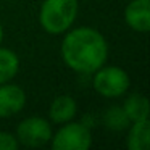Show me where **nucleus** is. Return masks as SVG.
I'll return each mask as SVG.
<instances>
[{
	"label": "nucleus",
	"instance_id": "f257e3e1",
	"mask_svg": "<svg viewBox=\"0 0 150 150\" xmlns=\"http://www.w3.org/2000/svg\"><path fill=\"white\" fill-rule=\"evenodd\" d=\"M62 58L69 69L92 74L108 58V44L100 31L89 26L69 28L62 42Z\"/></svg>",
	"mask_w": 150,
	"mask_h": 150
},
{
	"label": "nucleus",
	"instance_id": "f03ea898",
	"mask_svg": "<svg viewBox=\"0 0 150 150\" xmlns=\"http://www.w3.org/2000/svg\"><path fill=\"white\" fill-rule=\"evenodd\" d=\"M78 0H44L39 11V23L49 34L58 36L73 26L78 16Z\"/></svg>",
	"mask_w": 150,
	"mask_h": 150
},
{
	"label": "nucleus",
	"instance_id": "7ed1b4c3",
	"mask_svg": "<svg viewBox=\"0 0 150 150\" xmlns=\"http://www.w3.org/2000/svg\"><path fill=\"white\" fill-rule=\"evenodd\" d=\"M92 87L105 98H116L127 92L131 86L129 74L120 66H100L92 73Z\"/></svg>",
	"mask_w": 150,
	"mask_h": 150
},
{
	"label": "nucleus",
	"instance_id": "20e7f679",
	"mask_svg": "<svg viewBox=\"0 0 150 150\" xmlns=\"http://www.w3.org/2000/svg\"><path fill=\"white\" fill-rule=\"evenodd\" d=\"M50 145L53 150H87L92 145L91 127L71 120L62 124V127L52 134Z\"/></svg>",
	"mask_w": 150,
	"mask_h": 150
},
{
	"label": "nucleus",
	"instance_id": "39448f33",
	"mask_svg": "<svg viewBox=\"0 0 150 150\" xmlns=\"http://www.w3.org/2000/svg\"><path fill=\"white\" fill-rule=\"evenodd\" d=\"M15 137L21 145L29 147V149H39L50 142L52 126L45 118L29 116L18 124Z\"/></svg>",
	"mask_w": 150,
	"mask_h": 150
},
{
	"label": "nucleus",
	"instance_id": "423d86ee",
	"mask_svg": "<svg viewBox=\"0 0 150 150\" xmlns=\"http://www.w3.org/2000/svg\"><path fill=\"white\" fill-rule=\"evenodd\" d=\"M26 105V94L16 84H0V118L18 115Z\"/></svg>",
	"mask_w": 150,
	"mask_h": 150
},
{
	"label": "nucleus",
	"instance_id": "0eeeda50",
	"mask_svg": "<svg viewBox=\"0 0 150 150\" xmlns=\"http://www.w3.org/2000/svg\"><path fill=\"white\" fill-rule=\"evenodd\" d=\"M124 21L136 33L150 29V0H131L124 8Z\"/></svg>",
	"mask_w": 150,
	"mask_h": 150
},
{
	"label": "nucleus",
	"instance_id": "6e6552de",
	"mask_svg": "<svg viewBox=\"0 0 150 150\" xmlns=\"http://www.w3.org/2000/svg\"><path fill=\"white\" fill-rule=\"evenodd\" d=\"M78 113V103L71 95H58L52 100L49 108V118L55 124H65L71 121Z\"/></svg>",
	"mask_w": 150,
	"mask_h": 150
},
{
	"label": "nucleus",
	"instance_id": "1a4fd4ad",
	"mask_svg": "<svg viewBox=\"0 0 150 150\" xmlns=\"http://www.w3.org/2000/svg\"><path fill=\"white\" fill-rule=\"evenodd\" d=\"M126 145L129 150H149L150 145V121L149 118L129 124Z\"/></svg>",
	"mask_w": 150,
	"mask_h": 150
},
{
	"label": "nucleus",
	"instance_id": "9d476101",
	"mask_svg": "<svg viewBox=\"0 0 150 150\" xmlns=\"http://www.w3.org/2000/svg\"><path fill=\"white\" fill-rule=\"evenodd\" d=\"M123 110L131 123L149 118V100L142 94H131L124 100Z\"/></svg>",
	"mask_w": 150,
	"mask_h": 150
},
{
	"label": "nucleus",
	"instance_id": "9b49d317",
	"mask_svg": "<svg viewBox=\"0 0 150 150\" xmlns=\"http://www.w3.org/2000/svg\"><path fill=\"white\" fill-rule=\"evenodd\" d=\"M20 71V58L10 49L0 47V84L10 82Z\"/></svg>",
	"mask_w": 150,
	"mask_h": 150
},
{
	"label": "nucleus",
	"instance_id": "f8f14e48",
	"mask_svg": "<svg viewBox=\"0 0 150 150\" xmlns=\"http://www.w3.org/2000/svg\"><path fill=\"white\" fill-rule=\"evenodd\" d=\"M103 123L111 131H123L129 127L131 121L126 116L123 107H110L103 115Z\"/></svg>",
	"mask_w": 150,
	"mask_h": 150
},
{
	"label": "nucleus",
	"instance_id": "ddd939ff",
	"mask_svg": "<svg viewBox=\"0 0 150 150\" xmlns=\"http://www.w3.org/2000/svg\"><path fill=\"white\" fill-rule=\"evenodd\" d=\"M18 147H20V144L13 134L0 131V150H16Z\"/></svg>",
	"mask_w": 150,
	"mask_h": 150
},
{
	"label": "nucleus",
	"instance_id": "4468645a",
	"mask_svg": "<svg viewBox=\"0 0 150 150\" xmlns=\"http://www.w3.org/2000/svg\"><path fill=\"white\" fill-rule=\"evenodd\" d=\"M2 40H4V28L0 24V44H2Z\"/></svg>",
	"mask_w": 150,
	"mask_h": 150
}]
</instances>
